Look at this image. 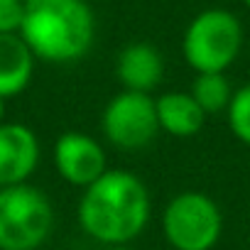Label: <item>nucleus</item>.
<instances>
[{
  "label": "nucleus",
  "mask_w": 250,
  "mask_h": 250,
  "mask_svg": "<svg viewBox=\"0 0 250 250\" xmlns=\"http://www.w3.org/2000/svg\"><path fill=\"white\" fill-rule=\"evenodd\" d=\"M37 133L25 123H0V189L27 184L40 165Z\"/></svg>",
  "instance_id": "nucleus-8"
},
{
  "label": "nucleus",
  "mask_w": 250,
  "mask_h": 250,
  "mask_svg": "<svg viewBox=\"0 0 250 250\" xmlns=\"http://www.w3.org/2000/svg\"><path fill=\"white\" fill-rule=\"evenodd\" d=\"M160 228L172 250H213L223 235V213L206 191L187 189L167 201Z\"/></svg>",
  "instance_id": "nucleus-4"
},
{
  "label": "nucleus",
  "mask_w": 250,
  "mask_h": 250,
  "mask_svg": "<svg viewBox=\"0 0 250 250\" xmlns=\"http://www.w3.org/2000/svg\"><path fill=\"white\" fill-rule=\"evenodd\" d=\"M115 76L123 91L152 96V91L165 79V57L150 42H130L120 49L115 59Z\"/></svg>",
  "instance_id": "nucleus-9"
},
{
  "label": "nucleus",
  "mask_w": 250,
  "mask_h": 250,
  "mask_svg": "<svg viewBox=\"0 0 250 250\" xmlns=\"http://www.w3.org/2000/svg\"><path fill=\"white\" fill-rule=\"evenodd\" d=\"M103 250H138L133 245H110V248H103Z\"/></svg>",
  "instance_id": "nucleus-15"
},
{
  "label": "nucleus",
  "mask_w": 250,
  "mask_h": 250,
  "mask_svg": "<svg viewBox=\"0 0 250 250\" xmlns=\"http://www.w3.org/2000/svg\"><path fill=\"white\" fill-rule=\"evenodd\" d=\"M25 0H0V35H20Z\"/></svg>",
  "instance_id": "nucleus-14"
},
{
  "label": "nucleus",
  "mask_w": 250,
  "mask_h": 250,
  "mask_svg": "<svg viewBox=\"0 0 250 250\" xmlns=\"http://www.w3.org/2000/svg\"><path fill=\"white\" fill-rule=\"evenodd\" d=\"M0 123H5V98H0Z\"/></svg>",
  "instance_id": "nucleus-16"
},
{
  "label": "nucleus",
  "mask_w": 250,
  "mask_h": 250,
  "mask_svg": "<svg viewBox=\"0 0 250 250\" xmlns=\"http://www.w3.org/2000/svg\"><path fill=\"white\" fill-rule=\"evenodd\" d=\"M35 62L20 35H0V98H15L30 86Z\"/></svg>",
  "instance_id": "nucleus-11"
},
{
  "label": "nucleus",
  "mask_w": 250,
  "mask_h": 250,
  "mask_svg": "<svg viewBox=\"0 0 250 250\" xmlns=\"http://www.w3.org/2000/svg\"><path fill=\"white\" fill-rule=\"evenodd\" d=\"M243 5H245V8L250 10V0H243Z\"/></svg>",
  "instance_id": "nucleus-17"
},
{
  "label": "nucleus",
  "mask_w": 250,
  "mask_h": 250,
  "mask_svg": "<svg viewBox=\"0 0 250 250\" xmlns=\"http://www.w3.org/2000/svg\"><path fill=\"white\" fill-rule=\"evenodd\" d=\"M152 216L147 184L130 169L110 167L98 182L83 189L76 221L79 228L103 248L130 245L143 235Z\"/></svg>",
  "instance_id": "nucleus-1"
},
{
  "label": "nucleus",
  "mask_w": 250,
  "mask_h": 250,
  "mask_svg": "<svg viewBox=\"0 0 250 250\" xmlns=\"http://www.w3.org/2000/svg\"><path fill=\"white\" fill-rule=\"evenodd\" d=\"M243 49V25L223 8H208L191 18L182 35V57L196 74H226Z\"/></svg>",
  "instance_id": "nucleus-3"
},
{
  "label": "nucleus",
  "mask_w": 250,
  "mask_h": 250,
  "mask_svg": "<svg viewBox=\"0 0 250 250\" xmlns=\"http://www.w3.org/2000/svg\"><path fill=\"white\" fill-rule=\"evenodd\" d=\"M233 86L226 74H196L191 81V98L199 103V108L208 115H218L228 110V103L233 98Z\"/></svg>",
  "instance_id": "nucleus-12"
},
{
  "label": "nucleus",
  "mask_w": 250,
  "mask_h": 250,
  "mask_svg": "<svg viewBox=\"0 0 250 250\" xmlns=\"http://www.w3.org/2000/svg\"><path fill=\"white\" fill-rule=\"evenodd\" d=\"M20 37L47 64H74L96 40V15L86 0H25Z\"/></svg>",
  "instance_id": "nucleus-2"
},
{
  "label": "nucleus",
  "mask_w": 250,
  "mask_h": 250,
  "mask_svg": "<svg viewBox=\"0 0 250 250\" xmlns=\"http://www.w3.org/2000/svg\"><path fill=\"white\" fill-rule=\"evenodd\" d=\"M226 120H228L230 135L245 147H250V83L233 91V98L226 110Z\"/></svg>",
  "instance_id": "nucleus-13"
},
{
  "label": "nucleus",
  "mask_w": 250,
  "mask_h": 250,
  "mask_svg": "<svg viewBox=\"0 0 250 250\" xmlns=\"http://www.w3.org/2000/svg\"><path fill=\"white\" fill-rule=\"evenodd\" d=\"M54 228L49 196L27 184L0 189V250H37Z\"/></svg>",
  "instance_id": "nucleus-5"
},
{
  "label": "nucleus",
  "mask_w": 250,
  "mask_h": 250,
  "mask_svg": "<svg viewBox=\"0 0 250 250\" xmlns=\"http://www.w3.org/2000/svg\"><path fill=\"white\" fill-rule=\"evenodd\" d=\"M101 133L115 150H145L160 135L155 98L135 91L115 93L101 113Z\"/></svg>",
  "instance_id": "nucleus-6"
},
{
  "label": "nucleus",
  "mask_w": 250,
  "mask_h": 250,
  "mask_svg": "<svg viewBox=\"0 0 250 250\" xmlns=\"http://www.w3.org/2000/svg\"><path fill=\"white\" fill-rule=\"evenodd\" d=\"M160 133H167L177 140H187L201 133L206 113L191 98L189 91H167L155 98Z\"/></svg>",
  "instance_id": "nucleus-10"
},
{
  "label": "nucleus",
  "mask_w": 250,
  "mask_h": 250,
  "mask_svg": "<svg viewBox=\"0 0 250 250\" xmlns=\"http://www.w3.org/2000/svg\"><path fill=\"white\" fill-rule=\"evenodd\" d=\"M54 167L66 184L79 187L81 191L110 169L103 145L83 130H66L57 138Z\"/></svg>",
  "instance_id": "nucleus-7"
}]
</instances>
